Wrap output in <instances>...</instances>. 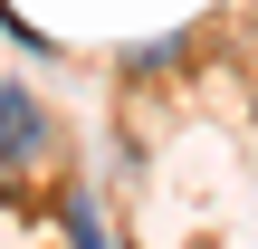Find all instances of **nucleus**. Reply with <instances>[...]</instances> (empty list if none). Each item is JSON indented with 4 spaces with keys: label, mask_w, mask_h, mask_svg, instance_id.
I'll return each instance as SVG.
<instances>
[{
    "label": "nucleus",
    "mask_w": 258,
    "mask_h": 249,
    "mask_svg": "<svg viewBox=\"0 0 258 249\" xmlns=\"http://www.w3.org/2000/svg\"><path fill=\"white\" fill-rule=\"evenodd\" d=\"M57 154V125L38 115V96L29 86H10L0 77V163H48Z\"/></svg>",
    "instance_id": "f257e3e1"
}]
</instances>
